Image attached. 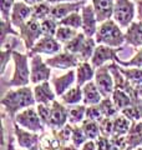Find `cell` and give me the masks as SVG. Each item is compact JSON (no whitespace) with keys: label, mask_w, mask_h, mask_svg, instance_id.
<instances>
[{"label":"cell","mask_w":142,"mask_h":150,"mask_svg":"<svg viewBox=\"0 0 142 150\" xmlns=\"http://www.w3.org/2000/svg\"><path fill=\"white\" fill-rule=\"evenodd\" d=\"M118 70L131 84H134V85L142 84V68H125L118 65Z\"/></svg>","instance_id":"29"},{"label":"cell","mask_w":142,"mask_h":150,"mask_svg":"<svg viewBox=\"0 0 142 150\" xmlns=\"http://www.w3.org/2000/svg\"><path fill=\"white\" fill-rule=\"evenodd\" d=\"M126 44L134 48H142V21H134L125 33Z\"/></svg>","instance_id":"21"},{"label":"cell","mask_w":142,"mask_h":150,"mask_svg":"<svg viewBox=\"0 0 142 150\" xmlns=\"http://www.w3.org/2000/svg\"><path fill=\"white\" fill-rule=\"evenodd\" d=\"M31 14H32V6L27 5L24 1H18L13 8L10 21L14 26L20 28V25H22L24 23H26L31 18Z\"/></svg>","instance_id":"18"},{"label":"cell","mask_w":142,"mask_h":150,"mask_svg":"<svg viewBox=\"0 0 142 150\" xmlns=\"http://www.w3.org/2000/svg\"><path fill=\"white\" fill-rule=\"evenodd\" d=\"M82 93H84V105H97L100 104L101 100L103 99V96L101 95L98 88L96 86L95 81H90L87 84H85L82 86Z\"/></svg>","instance_id":"22"},{"label":"cell","mask_w":142,"mask_h":150,"mask_svg":"<svg viewBox=\"0 0 142 150\" xmlns=\"http://www.w3.org/2000/svg\"><path fill=\"white\" fill-rule=\"evenodd\" d=\"M77 34H79V31L76 29H72V28H69V26H60L59 25V29H58V31H56L55 38L60 41L61 44H66V43H69L71 39H74Z\"/></svg>","instance_id":"37"},{"label":"cell","mask_w":142,"mask_h":150,"mask_svg":"<svg viewBox=\"0 0 142 150\" xmlns=\"http://www.w3.org/2000/svg\"><path fill=\"white\" fill-rule=\"evenodd\" d=\"M13 123H16L21 128L32 131V133H37V134L45 133V124L40 119L37 110H35L32 106L18 112V115L15 116Z\"/></svg>","instance_id":"4"},{"label":"cell","mask_w":142,"mask_h":150,"mask_svg":"<svg viewBox=\"0 0 142 150\" xmlns=\"http://www.w3.org/2000/svg\"><path fill=\"white\" fill-rule=\"evenodd\" d=\"M96 44L97 43L95 40V38H89V36L86 38L82 49L77 55L80 62H89V60H91L92 55L95 53V49H96Z\"/></svg>","instance_id":"33"},{"label":"cell","mask_w":142,"mask_h":150,"mask_svg":"<svg viewBox=\"0 0 142 150\" xmlns=\"http://www.w3.org/2000/svg\"><path fill=\"white\" fill-rule=\"evenodd\" d=\"M86 119H90V120H93V121H97V123H100V121L103 119V115L100 110V106L97 105H90L87 106L86 109Z\"/></svg>","instance_id":"45"},{"label":"cell","mask_w":142,"mask_h":150,"mask_svg":"<svg viewBox=\"0 0 142 150\" xmlns=\"http://www.w3.org/2000/svg\"><path fill=\"white\" fill-rule=\"evenodd\" d=\"M81 128H82L84 133L87 137L89 140H96L101 135V133H100V125H98L97 121H93V120H90V119H85L81 123Z\"/></svg>","instance_id":"32"},{"label":"cell","mask_w":142,"mask_h":150,"mask_svg":"<svg viewBox=\"0 0 142 150\" xmlns=\"http://www.w3.org/2000/svg\"><path fill=\"white\" fill-rule=\"evenodd\" d=\"M81 150H97L95 140H87V142L81 146Z\"/></svg>","instance_id":"50"},{"label":"cell","mask_w":142,"mask_h":150,"mask_svg":"<svg viewBox=\"0 0 142 150\" xmlns=\"http://www.w3.org/2000/svg\"><path fill=\"white\" fill-rule=\"evenodd\" d=\"M50 106V121L47 128L50 130H60L69 123V108L58 100L51 103Z\"/></svg>","instance_id":"10"},{"label":"cell","mask_w":142,"mask_h":150,"mask_svg":"<svg viewBox=\"0 0 142 150\" xmlns=\"http://www.w3.org/2000/svg\"><path fill=\"white\" fill-rule=\"evenodd\" d=\"M111 98H112L113 103H115V105L117 106V109L120 111L126 109V108L131 106L135 103L134 99H132L129 94H127L126 91H124V90H120V89H115V91H113Z\"/></svg>","instance_id":"26"},{"label":"cell","mask_w":142,"mask_h":150,"mask_svg":"<svg viewBox=\"0 0 142 150\" xmlns=\"http://www.w3.org/2000/svg\"><path fill=\"white\" fill-rule=\"evenodd\" d=\"M14 48H8V49H1L0 51V58H1V68H0V74H4L6 70L8 63L10 62V59H13V53H14Z\"/></svg>","instance_id":"46"},{"label":"cell","mask_w":142,"mask_h":150,"mask_svg":"<svg viewBox=\"0 0 142 150\" xmlns=\"http://www.w3.org/2000/svg\"><path fill=\"white\" fill-rule=\"evenodd\" d=\"M61 48H64V46L61 45V43L55 36H41L40 39L36 41L34 48L27 53V55H29V58H31V56H34L36 54L55 55V54L60 53Z\"/></svg>","instance_id":"11"},{"label":"cell","mask_w":142,"mask_h":150,"mask_svg":"<svg viewBox=\"0 0 142 150\" xmlns=\"http://www.w3.org/2000/svg\"><path fill=\"white\" fill-rule=\"evenodd\" d=\"M29 55L22 54L20 51L14 50L13 53V62H14V73L11 79L6 83L8 86H27L30 80V68H29Z\"/></svg>","instance_id":"3"},{"label":"cell","mask_w":142,"mask_h":150,"mask_svg":"<svg viewBox=\"0 0 142 150\" xmlns=\"http://www.w3.org/2000/svg\"><path fill=\"white\" fill-rule=\"evenodd\" d=\"M14 135L21 149L25 150H40V135L21 128L19 124L14 123Z\"/></svg>","instance_id":"9"},{"label":"cell","mask_w":142,"mask_h":150,"mask_svg":"<svg viewBox=\"0 0 142 150\" xmlns=\"http://www.w3.org/2000/svg\"><path fill=\"white\" fill-rule=\"evenodd\" d=\"M126 150H130V149H126Z\"/></svg>","instance_id":"57"},{"label":"cell","mask_w":142,"mask_h":150,"mask_svg":"<svg viewBox=\"0 0 142 150\" xmlns=\"http://www.w3.org/2000/svg\"><path fill=\"white\" fill-rule=\"evenodd\" d=\"M21 1H24L25 4H27V5H30V6H34V5H36V4H40L42 1H45V0H21Z\"/></svg>","instance_id":"53"},{"label":"cell","mask_w":142,"mask_h":150,"mask_svg":"<svg viewBox=\"0 0 142 150\" xmlns=\"http://www.w3.org/2000/svg\"><path fill=\"white\" fill-rule=\"evenodd\" d=\"M112 18L121 28L127 29L134 23L135 3H132L131 0H115Z\"/></svg>","instance_id":"6"},{"label":"cell","mask_w":142,"mask_h":150,"mask_svg":"<svg viewBox=\"0 0 142 150\" xmlns=\"http://www.w3.org/2000/svg\"><path fill=\"white\" fill-rule=\"evenodd\" d=\"M86 5V0H80V1H72V3H60L54 4L51 6V14L50 16L55 20L60 21L61 19L70 15L71 13L80 11L81 9Z\"/></svg>","instance_id":"14"},{"label":"cell","mask_w":142,"mask_h":150,"mask_svg":"<svg viewBox=\"0 0 142 150\" xmlns=\"http://www.w3.org/2000/svg\"><path fill=\"white\" fill-rule=\"evenodd\" d=\"M51 76V68L47 65L40 54L30 58V80L32 84H40L49 81Z\"/></svg>","instance_id":"7"},{"label":"cell","mask_w":142,"mask_h":150,"mask_svg":"<svg viewBox=\"0 0 142 150\" xmlns=\"http://www.w3.org/2000/svg\"><path fill=\"white\" fill-rule=\"evenodd\" d=\"M100 133L101 135L106 138H111L113 135V119H110V118H103L100 123Z\"/></svg>","instance_id":"44"},{"label":"cell","mask_w":142,"mask_h":150,"mask_svg":"<svg viewBox=\"0 0 142 150\" xmlns=\"http://www.w3.org/2000/svg\"><path fill=\"white\" fill-rule=\"evenodd\" d=\"M110 140L118 150L129 149V143H127V137L126 135H112V137L110 138Z\"/></svg>","instance_id":"49"},{"label":"cell","mask_w":142,"mask_h":150,"mask_svg":"<svg viewBox=\"0 0 142 150\" xmlns=\"http://www.w3.org/2000/svg\"><path fill=\"white\" fill-rule=\"evenodd\" d=\"M132 125V121L125 115L118 114L113 118V135H127Z\"/></svg>","instance_id":"28"},{"label":"cell","mask_w":142,"mask_h":150,"mask_svg":"<svg viewBox=\"0 0 142 150\" xmlns=\"http://www.w3.org/2000/svg\"><path fill=\"white\" fill-rule=\"evenodd\" d=\"M61 150H79V148L75 146L74 144H67V145H64Z\"/></svg>","instance_id":"54"},{"label":"cell","mask_w":142,"mask_h":150,"mask_svg":"<svg viewBox=\"0 0 142 150\" xmlns=\"http://www.w3.org/2000/svg\"><path fill=\"white\" fill-rule=\"evenodd\" d=\"M63 145L55 137L54 131H45L40 135V150H61Z\"/></svg>","instance_id":"25"},{"label":"cell","mask_w":142,"mask_h":150,"mask_svg":"<svg viewBox=\"0 0 142 150\" xmlns=\"http://www.w3.org/2000/svg\"><path fill=\"white\" fill-rule=\"evenodd\" d=\"M95 40L98 45H107L111 48H121V45L126 43L125 33H122L121 26L113 19L101 23L97 28Z\"/></svg>","instance_id":"2"},{"label":"cell","mask_w":142,"mask_h":150,"mask_svg":"<svg viewBox=\"0 0 142 150\" xmlns=\"http://www.w3.org/2000/svg\"><path fill=\"white\" fill-rule=\"evenodd\" d=\"M126 137L130 150H135L140 148V145H142V120L132 123Z\"/></svg>","instance_id":"23"},{"label":"cell","mask_w":142,"mask_h":150,"mask_svg":"<svg viewBox=\"0 0 142 150\" xmlns=\"http://www.w3.org/2000/svg\"><path fill=\"white\" fill-rule=\"evenodd\" d=\"M49 4H60V3H72V1H80V0H45Z\"/></svg>","instance_id":"52"},{"label":"cell","mask_w":142,"mask_h":150,"mask_svg":"<svg viewBox=\"0 0 142 150\" xmlns=\"http://www.w3.org/2000/svg\"><path fill=\"white\" fill-rule=\"evenodd\" d=\"M15 5V0H0V13H1V20L10 21L11 11Z\"/></svg>","instance_id":"43"},{"label":"cell","mask_w":142,"mask_h":150,"mask_svg":"<svg viewBox=\"0 0 142 150\" xmlns=\"http://www.w3.org/2000/svg\"><path fill=\"white\" fill-rule=\"evenodd\" d=\"M95 84L103 98L112 96L113 91H115V81H113V76L108 69V65H102L96 69Z\"/></svg>","instance_id":"8"},{"label":"cell","mask_w":142,"mask_h":150,"mask_svg":"<svg viewBox=\"0 0 142 150\" xmlns=\"http://www.w3.org/2000/svg\"><path fill=\"white\" fill-rule=\"evenodd\" d=\"M93 10L96 13L97 21L103 23L106 20H110L113 16V5L115 0H91Z\"/></svg>","instance_id":"19"},{"label":"cell","mask_w":142,"mask_h":150,"mask_svg":"<svg viewBox=\"0 0 142 150\" xmlns=\"http://www.w3.org/2000/svg\"><path fill=\"white\" fill-rule=\"evenodd\" d=\"M14 25L11 24V21H4L1 20L0 23V28H1V40H0V45H3L6 41V39L10 35H15V36H20V34L13 28Z\"/></svg>","instance_id":"42"},{"label":"cell","mask_w":142,"mask_h":150,"mask_svg":"<svg viewBox=\"0 0 142 150\" xmlns=\"http://www.w3.org/2000/svg\"><path fill=\"white\" fill-rule=\"evenodd\" d=\"M51 6L47 1H42L40 4H36V5L32 6V14H31V18L32 19H36L39 21L45 20L46 18L50 16L51 14Z\"/></svg>","instance_id":"35"},{"label":"cell","mask_w":142,"mask_h":150,"mask_svg":"<svg viewBox=\"0 0 142 150\" xmlns=\"http://www.w3.org/2000/svg\"><path fill=\"white\" fill-rule=\"evenodd\" d=\"M87 137L85 135L81 125H72V137H71V144H74L75 146H82V145L87 142Z\"/></svg>","instance_id":"41"},{"label":"cell","mask_w":142,"mask_h":150,"mask_svg":"<svg viewBox=\"0 0 142 150\" xmlns=\"http://www.w3.org/2000/svg\"><path fill=\"white\" fill-rule=\"evenodd\" d=\"M135 150H142V148L140 146V148H137V149H135Z\"/></svg>","instance_id":"56"},{"label":"cell","mask_w":142,"mask_h":150,"mask_svg":"<svg viewBox=\"0 0 142 150\" xmlns=\"http://www.w3.org/2000/svg\"><path fill=\"white\" fill-rule=\"evenodd\" d=\"M135 4L137 5V18L142 21V0H135Z\"/></svg>","instance_id":"51"},{"label":"cell","mask_w":142,"mask_h":150,"mask_svg":"<svg viewBox=\"0 0 142 150\" xmlns=\"http://www.w3.org/2000/svg\"><path fill=\"white\" fill-rule=\"evenodd\" d=\"M55 137L58 138V140L61 143V145H67L69 142L71 140V137H72V124L67 123L64 128H61L60 130H53Z\"/></svg>","instance_id":"40"},{"label":"cell","mask_w":142,"mask_h":150,"mask_svg":"<svg viewBox=\"0 0 142 150\" xmlns=\"http://www.w3.org/2000/svg\"><path fill=\"white\" fill-rule=\"evenodd\" d=\"M86 35L84 33H79V34L71 39L69 43L64 44V51H67V53H71V54H76L79 55V53L81 51L82 46H84V43L86 40Z\"/></svg>","instance_id":"31"},{"label":"cell","mask_w":142,"mask_h":150,"mask_svg":"<svg viewBox=\"0 0 142 150\" xmlns=\"http://www.w3.org/2000/svg\"><path fill=\"white\" fill-rule=\"evenodd\" d=\"M8 150H20V149H15L14 148V145H13V138L11 137H9V143H8Z\"/></svg>","instance_id":"55"},{"label":"cell","mask_w":142,"mask_h":150,"mask_svg":"<svg viewBox=\"0 0 142 150\" xmlns=\"http://www.w3.org/2000/svg\"><path fill=\"white\" fill-rule=\"evenodd\" d=\"M34 96L37 104L50 105L53 101H55L56 93L54 90L53 85H50L49 81H44V83L36 84L34 86Z\"/></svg>","instance_id":"17"},{"label":"cell","mask_w":142,"mask_h":150,"mask_svg":"<svg viewBox=\"0 0 142 150\" xmlns=\"http://www.w3.org/2000/svg\"><path fill=\"white\" fill-rule=\"evenodd\" d=\"M87 105H74L69 108V123L77 125L86 119Z\"/></svg>","instance_id":"27"},{"label":"cell","mask_w":142,"mask_h":150,"mask_svg":"<svg viewBox=\"0 0 142 150\" xmlns=\"http://www.w3.org/2000/svg\"><path fill=\"white\" fill-rule=\"evenodd\" d=\"M59 25L60 26H69V28H72V29L79 30L80 28H82V16L79 11L71 13L70 15L61 19L59 21Z\"/></svg>","instance_id":"36"},{"label":"cell","mask_w":142,"mask_h":150,"mask_svg":"<svg viewBox=\"0 0 142 150\" xmlns=\"http://www.w3.org/2000/svg\"><path fill=\"white\" fill-rule=\"evenodd\" d=\"M121 114L125 115L127 119L132 121V123L142 120V100L134 103L131 106L121 110Z\"/></svg>","instance_id":"34"},{"label":"cell","mask_w":142,"mask_h":150,"mask_svg":"<svg viewBox=\"0 0 142 150\" xmlns=\"http://www.w3.org/2000/svg\"><path fill=\"white\" fill-rule=\"evenodd\" d=\"M0 103H1L4 110L9 115L10 120L14 121L18 112L35 105L36 100L34 96V89H31L27 85L14 89V90H9L1 98Z\"/></svg>","instance_id":"1"},{"label":"cell","mask_w":142,"mask_h":150,"mask_svg":"<svg viewBox=\"0 0 142 150\" xmlns=\"http://www.w3.org/2000/svg\"><path fill=\"white\" fill-rule=\"evenodd\" d=\"M95 73L96 70L91 63L80 62L79 67L76 68V84L82 88L85 84L92 81V79H95Z\"/></svg>","instance_id":"20"},{"label":"cell","mask_w":142,"mask_h":150,"mask_svg":"<svg viewBox=\"0 0 142 150\" xmlns=\"http://www.w3.org/2000/svg\"><path fill=\"white\" fill-rule=\"evenodd\" d=\"M98 106H100V110L102 112L103 118L113 119L115 116H117L118 114H120V110L117 109V106L115 105V103H113L111 96L103 98V99L101 100V103L98 104Z\"/></svg>","instance_id":"30"},{"label":"cell","mask_w":142,"mask_h":150,"mask_svg":"<svg viewBox=\"0 0 142 150\" xmlns=\"http://www.w3.org/2000/svg\"><path fill=\"white\" fill-rule=\"evenodd\" d=\"M36 110H37V114H39L40 119L42 120V123L45 124V126H49L51 106L46 105V104H37L36 105Z\"/></svg>","instance_id":"47"},{"label":"cell","mask_w":142,"mask_h":150,"mask_svg":"<svg viewBox=\"0 0 142 150\" xmlns=\"http://www.w3.org/2000/svg\"><path fill=\"white\" fill-rule=\"evenodd\" d=\"M45 63L49 65L50 68H55V69H63V70H67V69H72V68H77L80 64V59L76 54H71L67 51L64 53H58L51 58H47L45 60Z\"/></svg>","instance_id":"12"},{"label":"cell","mask_w":142,"mask_h":150,"mask_svg":"<svg viewBox=\"0 0 142 150\" xmlns=\"http://www.w3.org/2000/svg\"><path fill=\"white\" fill-rule=\"evenodd\" d=\"M76 81V71L75 70H69L66 74L60 75V76L51 78V85L56 93V96H61L72 88V84Z\"/></svg>","instance_id":"16"},{"label":"cell","mask_w":142,"mask_h":150,"mask_svg":"<svg viewBox=\"0 0 142 150\" xmlns=\"http://www.w3.org/2000/svg\"><path fill=\"white\" fill-rule=\"evenodd\" d=\"M61 103H64L65 105L74 106V105H79L80 103L84 100V93H82V88L81 86H72L71 89H69L64 95L60 96Z\"/></svg>","instance_id":"24"},{"label":"cell","mask_w":142,"mask_h":150,"mask_svg":"<svg viewBox=\"0 0 142 150\" xmlns=\"http://www.w3.org/2000/svg\"><path fill=\"white\" fill-rule=\"evenodd\" d=\"M58 29H59V21L53 19L51 16L46 18L45 20L41 21L42 36H55Z\"/></svg>","instance_id":"38"},{"label":"cell","mask_w":142,"mask_h":150,"mask_svg":"<svg viewBox=\"0 0 142 150\" xmlns=\"http://www.w3.org/2000/svg\"><path fill=\"white\" fill-rule=\"evenodd\" d=\"M95 143H96L97 150H118L115 145L111 143L110 138H106V137H103V135H100V137L95 140Z\"/></svg>","instance_id":"48"},{"label":"cell","mask_w":142,"mask_h":150,"mask_svg":"<svg viewBox=\"0 0 142 150\" xmlns=\"http://www.w3.org/2000/svg\"><path fill=\"white\" fill-rule=\"evenodd\" d=\"M122 49H124L122 46L121 48H111L107 45H97L91 58V64L95 69H97L105 65L107 62H115V58Z\"/></svg>","instance_id":"13"},{"label":"cell","mask_w":142,"mask_h":150,"mask_svg":"<svg viewBox=\"0 0 142 150\" xmlns=\"http://www.w3.org/2000/svg\"><path fill=\"white\" fill-rule=\"evenodd\" d=\"M115 62L118 65H122L125 68H142V48L134 55V58L130 60H122L118 56L115 58Z\"/></svg>","instance_id":"39"},{"label":"cell","mask_w":142,"mask_h":150,"mask_svg":"<svg viewBox=\"0 0 142 150\" xmlns=\"http://www.w3.org/2000/svg\"><path fill=\"white\" fill-rule=\"evenodd\" d=\"M81 16H82V33L89 38H93V35H96L97 31V18L96 13L93 10L92 4H86L81 9Z\"/></svg>","instance_id":"15"},{"label":"cell","mask_w":142,"mask_h":150,"mask_svg":"<svg viewBox=\"0 0 142 150\" xmlns=\"http://www.w3.org/2000/svg\"><path fill=\"white\" fill-rule=\"evenodd\" d=\"M19 29V34H20V39L24 41V46H25L26 51H29L34 48L36 41L42 36V30H41V21L36 20V19L30 18L26 23L20 25Z\"/></svg>","instance_id":"5"}]
</instances>
